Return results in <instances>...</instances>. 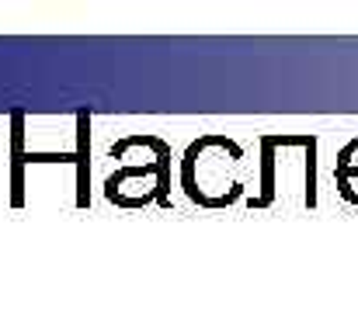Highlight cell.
Segmentation results:
<instances>
[{
	"label": "cell",
	"mask_w": 358,
	"mask_h": 312,
	"mask_svg": "<svg viewBox=\"0 0 358 312\" xmlns=\"http://www.w3.org/2000/svg\"><path fill=\"white\" fill-rule=\"evenodd\" d=\"M317 208V135L264 132L250 142V195L243 211Z\"/></svg>",
	"instance_id": "obj_1"
},
{
	"label": "cell",
	"mask_w": 358,
	"mask_h": 312,
	"mask_svg": "<svg viewBox=\"0 0 358 312\" xmlns=\"http://www.w3.org/2000/svg\"><path fill=\"white\" fill-rule=\"evenodd\" d=\"M174 188L202 211L243 208L250 195V142L223 132L199 135L178 160Z\"/></svg>",
	"instance_id": "obj_2"
},
{
	"label": "cell",
	"mask_w": 358,
	"mask_h": 312,
	"mask_svg": "<svg viewBox=\"0 0 358 312\" xmlns=\"http://www.w3.org/2000/svg\"><path fill=\"white\" fill-rule=\"evenodd\" d=\"M112 170L101 181V195L122 211L139 208H171V181L178 174L171 142L153 132L122 135L112 142L108 156Z\"/></svg>",
	"instance_id": "obj_3"
},
{
	"label": "cell",
	"mask_w": 358,
	"mask_h": 312,
	"mask_svg": "<svg viewBox=\"0 0 358 312\" xmlns=\"http://www.w3.org/2000/svg\"><path fill=\"white\" fill-rule=\"evenodd\" d=\"M334 191L358 208V135H352L334 156Z\"/></svg>",
	"instance_id": "obj_4"
}]
</instances>
